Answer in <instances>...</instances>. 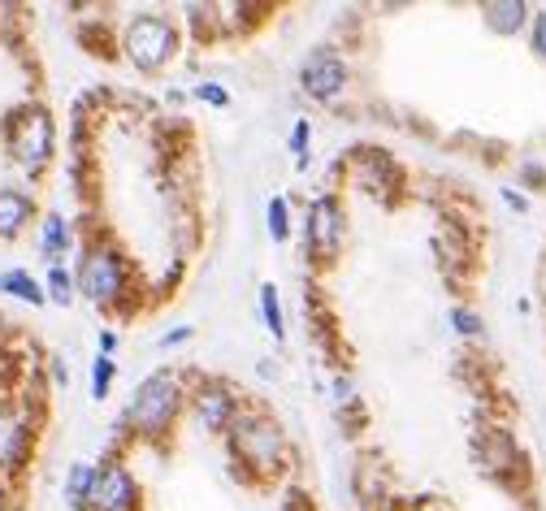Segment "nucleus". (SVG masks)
Returning <instances> with one entry per match:
<instances>
[{
    "instance_id": "nucleus-13",
    "label": "nucleus",
    "mask_w": 546,
    "mask_h": 511,
    "mask_svg": "<svg viewBox=\"0 0 546 511\" xmlns=\"http://www.w3.org/2000/svg\"><path fill=\"white\" fill-rule=\"evenodd\" d=\"M74 234H70V221H65L61 213H44V221H39V256L52 265H61L65 252H70Z\"/></svg>"
},
{
    "instance_id": "nucleus-19",
    "label": "nucleus",
    "mask_w": 546,
    "mask_h": 511,
    "mask_svg": "<svg viewBox=\"0 0 546 511\" xmlns=\"http://www.w3.org/2000/svg\"><path fill=\"white\" fill-rule=\"evenodd\" d=\"M265 230H269V239L273 243H286L291 239V200L286 195H269V204H265Z\"/></svg>"
},
{
    "instance_id": "nucleus-3",
    "label": "nucleus",
    "mask_w": 546,
    "mask_h": 511,
    "mask_svg": "<svg viewBox=\"0 0 546 511\" xmlns=\"http://www.w3.org/2000/svg\"><path fill=\"white\" fill-rule=\"evenodd\" d=\"M78 295L87 304H96L104 312H130V286H135V269H130L126 252L113 239H91L78 252V269H74Z\"/></svg>"
},
{
    "instance_id": "nucleus-9",
    "label": "nucleus",
    "mask_w": 546,
    "mask_h": 511,
    "mask_svg": "<svg viewBox=\"0 0 546 511\" xmlns=\"http://www.w3.org/2000/svg\"><path fill=\"white\" fill-rule=\"evenodd\" d=\"M143 507V490L135 473L122 460H104L96 468V486H91L87 511H139Z\"/></svg>"
},
{
    "instance_id": "nucleus-10",
    "label": "nucleus",
    "mask_w": 546,
    "mask_h": 511,
    "mask_svg": "<svg viewBox=\"0 0 546 511\" xmlns=\"http://www.w3.org/2000/svg\"><path fill=\"white\" fill-rule=\"evenodd\" d=\"M351 187L364 195H395L403 187V169L390 161V152H360L351 161Z\"/></svg>"
},
{
    "instance_id": "nucleus-18",
    "label": "nucleus",
    "mask_w": 546,
    "mask_h": 511,
    "mask_svg": "<svg viewBox=\"0 0 546 511\" xmlns=\"http://www.w3.org/2000/svg\"><path fill=\"white\" fill-rule=\"evenodd\" d=\"M44 295H48V304L70 308L74 299H78V282H74V273L65 269V265H52V269H48V278H44Z\"/></svg>"
},
{
    "instance_id": "nucleus-6",
    "label": "nucleus",
    "mask_w": 546,
    "mask_h": 511,
    "mask_svg": "<svg viewBox=\"0 0 546 511\" xmlns=\"http://www.w3.org/2000/svg\"><path fill=\"white\" fill-rule=\"evenodd\" d=\"M343 239H347V208L334 191H321L304 217V252L317 265H334L338 252H343Z\"/></svg>"
},
{
    "instance_id": "nucleus-12",
    "label": "nucleus",
    "mask_w": 546,
    "mask_h": 511,
    "mask_svg": "<svg viewBox=\"0 0 546 511\" xmlns=\"http://www.w3.org/2000/svg\"><path fill=\"white\" fill-rule=\"evenodd\" d=\"M529 18H533V9L525 0H481V22L494 35H520L529 26Z\"/></svg>"
},
{
    "instance_id": "nucleus-23",
    "label": "nucleus",
    "mask_w": 546,
    "mask_h": 511,
    "mask_svg": "<svg viewBox=\"0 0 546 511\" xmlns=\"http://www.w3.org/2000/svg\"><path fill=\"white\" fill-rule=\"evenodd\" d=\"M191 96L200 100V104H213V109H230V91L221 87V83H213V78L195 83V87H191Z\"/></svg>"
},
{
    "instance_id": "nucleus-20",
    "label": "nucleus",
    "mask_w": 546,
    "mask_h": 511,
    "mask_svg": "<svg viewBox=\"0 0 546 511\" xmlns=\"http://www.w3.org/2000/svg\"><path fill=\"white\" fill-rule=\"evenodd\" d=\"M113 382H117V360L96 351V360H91V399L104 403L113 395Z\"/></svg>"
},
{
    "instance_id": "nucleus-17",
    "label": "nucleus",
    "mask_w": 546,
    "mask_h": 511,
    "mask_svg": "<svg viewBox=\"0 0 546 511\" xmlns=\"http://www.w3.org/2000/svg\"><path fill=\"white\" fill-rule=\"evenodd\" d=\"M26 442L31 434L22 421H0V468H18L26 460Z\"/></svg>"
},
{
    "instance_id": "nucleus-27",
    "label": "nucleus",
    "mask_w": 546,
    "mask_h": 511,
    "mask_svg": "<svg viewBox=\"0 0 546 511\" xmlns=\"http://www.w3.org/2000/svg\"><path fill=\"white\" fill-rule=\"evenodd\" d=\"M117 351V330H100V356H113Z\"/></svg>"
},
{
    "instance_id": "nucleus-8",
    "label": "nucleus",
    "mask_w": 546,
    "mask_h": 511,
    "mask_svg": "<svg viewBox=\"0 0 546 511\" xmlns=\"http://www.w3.org/2000/svg\"><path fill=\"white\" fill-rule=\"evenodd\" d=\"M347 83H351V65L334 48H312L304 65H299V91L317 104L338 100L347 91Z\"/></svg>"
},
{
    "instance_id": "nucleus-28",
    "label": "nucleus",
    "mask_w": 546,
    "mask_h": 511,
    "mask_svg": "<svg viewBox=\"0 0 546 511\" xmlns=\"http://www.w3.org/2000/svg\"><path fill=\"white\" fill-rule=\"evenodd\" d=\"M334 395H338V403H356V399H351V377H338V382H334Z\"/></svg>"
},
{
    "instance_id": "nucleus-16",
    "label": "nucleus",
    "mask_w": 546,
    "mask_h": 511,
    "mask_svg": "<svg viewBox=\"0 0 546 511\" xmlns=\"http://www.w3.org/2000/svg\"><path fill=\"white\" fill-rule=\"evenodd\" d=\"M256 304H260V321H265L269 338H273V343H282V338H286V312H282V295H278V286H273V282H260Z\"/></svg>"
},
{
    "instance_id": "nucleus-24",
    "label": "nucleus",
    "mask_w": 546,
    "mask_h": 511,
    "mask_svg": "<svg viewBox=\"0 0 546 511\" xmlns=\"http://www.w3.org/2000/svg\"><path fill=\"white\" fill-rule=\"evenodd\" d=\"M529 48L546 61V9H538V13L529 18Z\"/></svg>"
},
{
    "instance_id": "nucleus-26",
    "label": "nucleus",
    "mask_w": 546,
    "mask_h": 511,
    "mask_svg": "<svg viewBox=\"0 0 546 511\" xmlns=\"http://www.w3.org/2000/svg\"><path fill=\"white\" fill-rule=\"evenodd\" d=\"M503 204H507V208H516V213H525V208H529V200H525V195H520V191H512V187L503 191Z\"/></svg>"
},
{
    "instance_id": "nucleus-14",
    "label": "nucleus",
    "mask_w": 546,
    "mask_h": 511,
    "mask_svg": "<svg viewBox=\"0 0 546 511\" xmlns=\"http://www.w3.org/2000/svg\"><path fill=\"white\" fill-rule=\"evenodd\" d=\"M91 486H96V464L74 460L70 468H65V481H61V499H65V507H70V511H87Z\"/></svg>"
},
{
    "instance_id": "nucleus-4",
    "label": "nucleus",
    "mask_w": 546,
    "mask_h": 511,
    "mask_svg": "<svg viewBox=\"0 0 546 511\" xmlns=\"http://www.w3.org/2000/svg\"><path fill=\"white\" fill-rule=\"evenodd\" d=\"M5 148L13 165L31 178H39L52 165V156H57V122H52V113L39 100H26L5 117Z\"/></svg>"
},
{
    "instance_id": "nucleus-15",
    "label": "nucleus",
    "mask_w": 546,
    "mask_h": 511,
    "mask_svg": "<svg viewBox=\"0 0 546 511\" xmlns=\"http://www.w3.org/2000/svg\"><path fill=\"white\" fill-rule=\"evenodd\" d=\"M0 295L18 299V304H31V308H44V304H48L44 282L31 278L26 269H5V273H0Z\"/></svg>"
},
{
    "instance_id": "nucleus-7",
    "label": "nucleus",
    "mask_w": 546,
    "mask_h": 511,
    "mask_svg": "<svg viewBox=\"0 0 546 511\" xmlns=\"http://www.w3.org/2000/svg\"><path fill=\"white\" fill-rule=\"evenodd\" d=\"M239 408H243V395L226 382V377H200V382L187 386V412H191V421L200 425L204 434H213V438L226 434L230 421L239 416Z\"/></svg>"
},
{
    "instance_id": "nucleus-25",
    "label": "nucleus",
    "mask_w": 546,
    "mask_h": 511,
    "mask_svg": "<svg viewBox=\"0 0 546 511\" xmlns=\"http://www.w3.org/2000/svg\"><path fill=\"white\" fill-rule=\"evenodd\" d=\"M195 338V325H174V330H165L161 338H156V347L169 351V347H182V343H191Z\"/></svg>"
},
{
    "instance_id": "nucleus-22",
    "label": "nucleus",
    "mask_w": 546,
    "mask_h": 511,
    "mask_svg": "<svg viewBox=\"0 0 546 511\" xmlns=\"http://www.w3.org/2000/svg\"><path fill=\"white\" fill-rule=\"evenodd\" d=\"M308 143H312V122H308V117H295L291 135H286V148L295 152V169H299V174L308 169Z\"/></svg>"
},
{
    "instance_id": "nucleus-30",
    "label": "nucleus",
    "mask_w": 546,
    "mask_h": 511,
    "mask_svg": "<svg viewBox=\"0 0 546 511\" xmlns=\"http://www.w3.org/2000/svg\"><path fill=\"white\" fill-rule=\"evenodd\" d=\"M0 373H5V356H0Z\"/></svg>"
},
{
    "instance_id": "nucleus-2",
    "label": "nucleus",
    "mask_w": 546,
    "mask_h": 511,
    "mask_svg": "<svg viewBox=\"0 0 546 511\" xmlns=\"http://www.w3.org/2000/svg\"><path fill=\"white\" fill-rule=\"evenodd\" d=\"M187 386L191 382L178 369H156L143 377L122 412V425L130 429V438L152 442V447L174 438V425L187 412Z\"/></svg>"
},
{
    "instance_id": "nucleus-5",
    "label": "nucleus",
    "mask_w": 546,
    "mask_h": 511,
    "mask_svg": "<svg viewBox=\"0 0 546 511\" xmlns=\"http://www.w3.org/2000/svg\"><path fill=\"white\" fill-rule=\"evenodd\" d=\"M178 22L165 13H135L122 26V57L143 74H161L169 61L178 57Z\"/></svg>"
},
{
    "instance_id": "nucleus-29",
    "label": "nucleus",
    "mask_w": 546,
    "mask_h": 511,
    "mask_svg": "<svg viewBox=\"0 0 546 511\" xmlns=\"http://www.w3.org/2000/svg\"><path fill=\"white\" fill-rule=\"evenodd\" d=\"M52 382H57V386H70V369H65V360H52Z\"/></svg>"
},
{
    "instance_id": "nucleus-1",
    "label": "nucleus",
    "mask_w": 546,
    "mask_h": 511,
    "mask_svg": "<svg viewBox=\"0 0 546 511\" xmlns=\"http://www.w3.org/2000/svg\"><path fill=\"white\" fill-rule=\"evenodd\" d=\"M221 442L230 451L234 473L252 481V486H269V481H278L291 468V438H286L282 421L269 416L265 408H252V403L239 408Z\"/></svg>"
},
{
    "instance_id": "nucleus-21",
    "label": "nucleus",
    "mask_w": 546,
    "mask_h": 511,
    "mask_svg": "<svg viewBox=\"0 0 546 511\" xmlns=\"http://www.w3.org/2000/svg\"><path fill=\"white\" fill-rule=\"evenodd\" d=\"M447 321H451V330L460 334V338H481V334H486V321H481V312H473L468 304H451Z\"/></svg>"
},
{
    "instance_id": "nucleus-11",
    "label": "nucleus",
    "mask_w": 546,
    "mask_h": 511,
    "mask_svg": "<svg viewBox=\"0 0 546 511\" xmlns=\"http://www.w3.org/2000/svg\"><path fill=\"white\" fill-rule=\"evenodd\" d=\"M35 195L18 187H0V239H18V234L35 221Z\"/></svg>"
}]
</instances>
